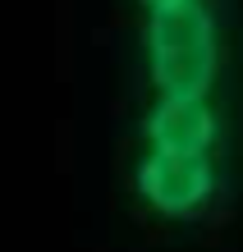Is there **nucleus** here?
Returning <instances> with one entry per match:
<instances>
[{
  "instance_id": "f257e3e1",
  "label": "nucleus",
  "mask_w": 243,
  "mask_h": 252,
  "mask_svg": "<svg viewBox=\"0 0 243 252\" xmlns=\"http://www.w3.org/2000/svg\"><path fill=\"white\" fill-rule=\"evenodd\" d=\"M133 192L151 216L188 220L207 216L220 197V115L216 106L147 110L133 156Z\"/></svg>"
},
{
  "instance_id": "f03ea898",
  "label": "nucleus",
  "mask_w": 243,
  "mask_h": 252,
  "mask_svg": "<svg viewBox=\"0 0 243 252\" xmlns=\"http://www.w3.org/2000/svg\"><path fill=\"white\" fill-rule=\"evenodd\" d=\"M142 55L151 78V110L207 106L220 78V23L207 0L142 9Z\"/></svg>"
},
{
  "instance_id": "7ed1b4c3",
  "label": "nucleus",
  "mask_w": 243,
  "mask_h": 252,
  "mask_svg": "<svg viewBox=\"0 0 243 252\" xmlns=\"http://www.w3.org/2000/svg\"><path fill=\"white\" fill-rule=\"evenodd\" d=\"M142 9H151V5H174V0H138Z\"/></svg>"
}]
</instances>
